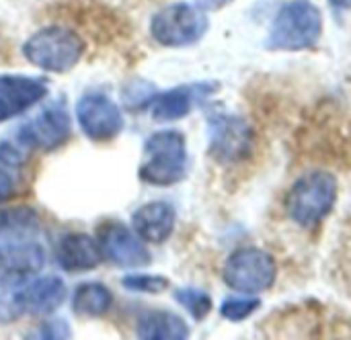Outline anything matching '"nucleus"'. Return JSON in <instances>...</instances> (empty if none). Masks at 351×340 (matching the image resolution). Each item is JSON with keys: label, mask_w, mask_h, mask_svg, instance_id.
Here are the masks:
<instances>
[{"label": "nucleus", "mask_w": 351, "mask_h": 340, "mask_svg": "<svg viewBox=\"0 0 351 340\" xmlns=\"http://www.w3.org/2000/svg\"><path fill=\"white\" fill-rule=\"evenodd\" d=\"M21 51L35 68L49 74H66L80 64L86 45L74 29L66 25H45L25 39Z\"/></svg>", "instance_id": "nucleus-1"}, {"label": "nucleus", "mask_w": 351, "mask_h": 340, "mask_svg": "<svg viewBox=\"0 0 351 340\" xmlns=\"http://www.w3.org/2000/svg\"><path fill=\"white\" fill-rule=\"evenodd\" d=\"M187 140L177 129H160L144 142L138 179L150 187H173L187 176Z\"/></svg>", "instance_id": "nucleus-2"}, {"label": "nucleus", "mask_w": 351, "mask_h": 340, "mask_svg": "<svg viewBox=\"0 0 351 340\" xmlns=\"http://www.w3.org/2000/svg\"><path fill=\"white\" fill-rule=\"evenodd\" d=\"M323 33L321 8L311 0L284 4L269 29L265 47L271 51H302L317 45Z\"/></svg>", "instance_id": "nucleus-3"}, {"label": "nucleus", "mask_w": 351, "mask_h": 340, "mask_svg": "<svg viewBox=\"0 0 351 340\" xmlns=\"http://www.w3.org/2000/svg\"><path fill=\"white\" fill-rule=\"evenodd\" d=\"M337 195V179L325 170H313L292 185L286 197V211L294 224L315 228L333 211Z\"/></svg>", "instance_id": "nucleus-4"}, {"label": "nucleus", "mask_w": 351, "mask_h": 340, "mask_svg": "<svg viewBox=\"0 0 351 340\" xmlns=\"http://www.w3.org/2000/svg\"><path fill=\"white\" fill-rule=\"evenodd\" d=\"M210 23L202 8L189 2H173L158 8L150 18V37L162 47H189L202 41Z\"/></svg>", "instance_id": "nucleus-5"}, {"label": "nucleus", "mask_w": 351, "mask_h": 340, "mask_svg": "<svg viewBox=\"0 0 351 340\" xmlns=\"http://www.w3.org/2000/svg\"><path fill=\"white\" fill-rule=\"evenodd\" d=\"M210 156L218 164H237L251 156L255 148V133L247 119L224 109L208 115Z\"/></svg>", "instance_id": "nucleus-6"}, {"label": "nucleus", "mask_w": 351, "mask_h": 340, "mask_svg": "<svg viewBox=\"0 0 351 340\" xmlns=\"http://www.w3.org/2000/svg\"><path fill=\"white\" fill-rule=\"evenodd\" d=\"M276 275H278L276 259L261 248L234 250L222 267L224 283L230 289L249 296L267 291L274 285Z\"/></svg>", "instance_id": "nucleus-7"}, {"label": "nucleus", "mask_w": 351, "mask_h": 340, "mask_svg": "<svg viewBox=\"0 0 351 340\" xmlns=\"http://www.w3.org/2000/svg\"><path fill=\"white\" fill-rule=\"evenodd\" d=\"M72 135V119L62 99L47 103L35 117L25 121L16 131V144L27 150L53 152Z\"/></svg>", "instance_id": "nucleus-8"}, {"label": "nucleus", "mask_w": 351, "mask_h": 340, "mask_svg": "<svg viewBox=\"0 0 351 340\" xmlns=\"http://www.w3.org/2000/svg\"><path fill=\"white\" fill-rule=\"evenodd\" d=\"M74 113L80 131L97 144L115 140L125 125L119 105L103 90H86L80 94Z\"/></svg>", "instance_id": "nucleus-9"}, {"label": "nucleus", "mask_w": 351, "mask_h": 340, "mask_svg": "<svg viewBox=\"0 0 351 340\" xmlns=\"http://www.w3.org/2000/svg\"><path fill=\"white\" fill-rule=\"evenodd\" d=\"M97 242L103 257L117 269H142L152 263L146 242L119 220L101 222L97 226Z\"/></svg>", "instance_id": "nucleus-10"}, {"label": "nucleus", "mask_w": 351, "mask_h": 340, "mask_svg": "<svg viewBox=\"0 0 351 340\" xmlns=\"http://www.w3.org/2000/svg\"><path fill=\"white\" fill-rule=\"evenodd\" d=\"M10 306L16 318L21 316H51L56 314L68 296L66 283L58 275H45L29 281L21 289L8 293Z\"/></svg>", "instance_id": "nucleus-11"}, {"label": "nucleus", "mask_w": 351, "mask_h": 340, "mask_svg": "<svg viewBox=\"0 0 351 340\" xmlns=\"http://www.w3.org/2000/svg\"><path fill=\"white\" fill-rule=\"evenodd\" d=\"M45 265V250L39 242L16 240L0 244V289L27 283Z\"/></svg>", "instance_id": "nucleus-12"}, {"label": "nucleus", "mask_w": 351, "mask_h": 340, "mask_svg": "<svg viewBox=\"0 0 351 340\" xmlns=\"http://www.w3.org/2000/svg\"><path fill=\"white\" fill-rule=\"evenodd\" d=\"M218 88H220L218 82H195V84H181L165 92H156L150 105V115L158 123L179 121L187 117L197 103H204L214 92H218Z\"/></svg>", "instance_id": "nucleus-13"}, {"label": "nucleus", "mask_w": 351, "mask_h": 340, "mask_svg": "<svg viewBox=\"0 0 351 340\" xmlns=\"http://www.w3.org/2000/svg\"><path fill=\"white\" fill-rule=\"evenodd\" d=\"M53 257L62 271L70 275H78V273L95 271L103 259V252L99 242L90 234L68 232L58 240L53 248Z\"/></svg>", "instance_id": "nucleus-14"}, {"label": "nucleus", "mask_w": 351, "mask_h": 340, "mask_svg": "<svg viewBox=\"0 0 351 340\" xmlns=\"http://www.w3.org/2000/svg\"><path fill=\"white\" fill-rule=\"evenodd\" d=\"M177 228V209L169 201H150L132 213V230L148 244H165Z\"/></svg>", "instance_id": "nucleus-15"}, {"label": "nucleus", "mask_w": 351, "mask_h": 340, "mask_svg": "<svg viewBox=\"0 0 351 340\" xmlns=\"http://www.w3.org/2000/svg\"><path fill=\"white\" fill-rule=\"evenodd\" d=\"M49 94L45 80L27 74H0V103L16 117Z\"/></svg>", "instance_id": "nucleus-16"}, {"label": "nucleus", "mask_w": 351, "mask_h": 340, "mask_svg": "<svg viewBox=\"0 0 351 340\" xmlns=\"http://www.w3.org/2000/svg\"><path fill=\"white\" fill-rule=\"evenodd\" d=\"M136 337L142 340H185L189 337V326L173 312L152 310L138 318Z\"/></svg>", "instance_id": "nucleus-17"}, {"label": "nucleus", "mask_w": 351, "mask_h": 340, "mask_svg": "<svg viewBox=\"0 0 351 340\" xmlns=\"http://www.w3.org/2000/svg\"><path fill=\"white\" fill-rule=\"evenodd\" d=\"M41 230V218L37 209L29 205H10L0 209V244L31 240Z\"/></svg>", "instance_id": "nucleus-18"}, {"label": "nucleus", "mask_w": 351, "mask_h": 340, "mask_svg": "<svg viewBox=\"0 0 351 340\" xmlns=\"http://www.w3.org/2000/svg\"><path fill=\"white\" fill-rule=\"evenodd\" d=\"M25 152L16 142H0V205L10 201L23 185Z\"/></svg>", "instance_id": "nucleus-19"}, {"label": "nucleus", "mask_w": 351, "mask_h": 340, "mask_svg": "<svg viewBox=\"0 0 351 340\" xmlns=\"http://www.w3.org/2000/svg\"><path fill=\"white\" fill-rule=\"evenodd\" d=\"M113 308V293L99 281L80 283L72 296V312L84 318H101Z\"/></svg>", "instance_id": "nucleus-20"}, {"label": "nucleus", "mask_w": 351, "mask_h": 340, "mask_svg": "<svg viewBox=\"0 0 351 340\" xmlns=\"http://www.w3.org/2000/svg\"><path fill=\"white\" fill-rule=\"evenodd\" d=\"M175 300L197 322L206 320L214 306L210 293H206L204 289H197V287H179L175 291Z\"/></svg>", "instance_id": "nucleus-21"}, {"label": "nucleus", "mask_w": 351, "mask_h": 340, "mask_svg": "<svg viewBox=\"0 0 351 340\" xmlns=\"http://www.w3.org/2000/svg\"><path fill=\"white\" fill-rule=\"evenodd\" d=\"M121 287L132 293L144 296H160L171 287V281L162 275H146V273H130L121 279Z\"/></svg>", "instance_id": "nucleus-22"}, {"label": "nucleus", "mask_w": 351, "mask_h": 340, "mask_svg": "<svg viewBox=\"0 0 351 340\" xmlns=\"http://www.w3.org/2000/svg\"><path fill=\"white\" fill-rule=\"evenodd\" d=\"M154 96H156V88H154V84H150L146 80H132L121 90V101L130 111L148 109L152 105Z\"/></svg>", "instance_id": "nucleus-23"}, {"label": "nucleus", "mask_w": 351, "mask_h": 340, "mask_svg": "<svg viewBox=\"0 0 351 340\" xmlns=\"http://www.w3.org/2000/svg\"><path fill=\"white\" fill-rule=\"evenodd\" d=\"M261 308V300L257 298H228L220 306V316L228 322H243L251 318Z\"/></svg>", "instance_id": "nucleus-24"}, {"label": "nucleus", "mask_w": 351, "mask_h": 340, "mask_svg": "<svg viewBox=\"0 0 351 340\" xmlns=\"http://www.w3.org/2000/svg\"><path fill=\"white\" fill-rule=\"evenodd\" d=\"M72 337V330H70V324L62 318H49L45 320L37 332L33 335V339H41V340H64Z\"/></svg>", "instance_id": "nucleus-25"}, {"label": "nucleus", "mask_w": 351, "mask_h": 340, "mask_svg": "<svg viewBox=\"0 0 351 340\" xmlns=\"http://www.w3.org/2000/svg\"><path fill=\"white\" fill-rule=\"evenodd\" d=\"M230 2H234V0H193V4H195L197 8H202L204 12H210V10H220V8L228 6Z\"/></svg>", "instance_id": "nucleus-26"}, {"label": "nucleus", "mask_w": 351, "mask_h": 340, "mask_svg": "<svg viewBox=\"0 0 351 340\" xmlns=\"http://www.w3.org/2000/svg\"><path fill=\"white\" fill-rule=\"evenodd\" d=\"M335 10H350L351 0H329Z\"/></svg>", "instance_id": "nucleus-27"}]
</instances>
